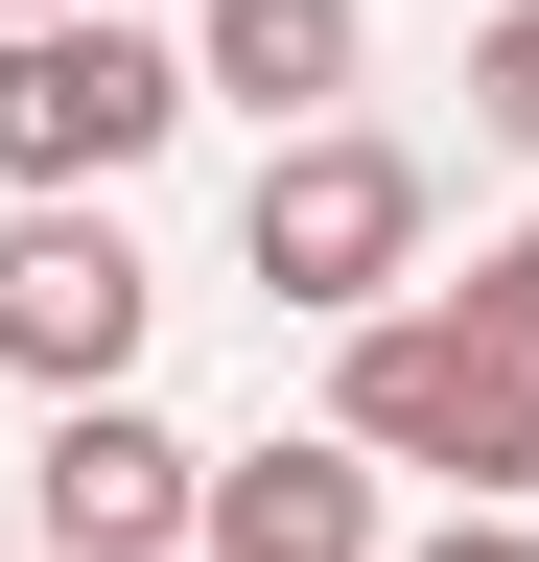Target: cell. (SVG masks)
<instances>
[{"label": "cell", "mask_w": 539, "mask_h": 562, "mask_svg": "<svg viewBox=\"0 0 539 562\" xmlns=\"http://www.w3.org/2000/svg\"><path fill=\"white\" fill-rule=\"evenodd\" d=\"M0 24H47V0H0Z\"/></svg>", "instance_id": "obj_11"}, {"label": "cell", "mask_w": 539, "mask_h": 562, "mask_svg": "<svg viewBox=\"0 0 539 562\" xmlns=\"http://www.w3.org/2000/svg\"><path fill=\"white\" fill-rule=\"evenodd\" d=\"M352 70H375V0H188V94H235L282 140L352 94Z\"/></svg>", "instance_id": "obj_7"}, {"label": "cell", "mask_w": 539, "mask_h": 562, "mask_svg": "<svg viewBox=\"0 0 539 562\" xmlns=\"http://www.w3.org/2000/svg\"><path fill=\"white\" fill-rule=\"evenodd\" d=\"M188 117H212V94H188V24H117V0L0 24V188H24V211H71V188L117 211Z\"/></svg>", "instance_id": "obj_2"}, {"label": "cell", "mask_w": 539, "mask_h": 562, "mask_svg": "<svg viewBox=\"0 0 539 562\" xmlns=\"http://www.w3.org/2000/svg\"><path fill=\"white\" fill-rule=\"evenodd\" d=\"M235 258H258V305H305V328H352L423 281V165H398L375 117H305V140H258V188H235Z\"/></svg>", "instance_id": "obj_3"}, {"label": "cell", "mask_w": 539, "mask_h": 562, "mask_svg": "<svg viewBox=\"0 0 539 562\" xmlns=\"http://www.w3.org/2000/svg\"><path fill=\"white\" fill-rule=\"evenodd\" d=\"M188 562H375V469L328 446H212V516H188Z\"/></svg>", "instance_id": "obj_6"}, {"label": "cell", "mask_w": 539, "mask_h": 562, "mask_svg": "<svg viewBox=\"0 0 539 562\" xmlns=\"http://www.w3.org/2000/svg\"><path fill=\"white\" fill-rule=\"evenodd\" d=\"M188 516H212V446L142 398H47L24 446V562H188Z\"/></svg>", "instance_id": "obj_4"}, {"label": "cell", "mask_w": 539, "mask_h": 562, "mask_svg": "<svg viewBox=\"0 0 539 562\" xmlns=\"http://www.w3.org/2000/svg\"><path fill=\"white\" fill-rule=\"evenodd\" d=\"M328 446L352 469H446V516H516L539 492V351L493 305H446V281H398V305L328 328Z\"/></svg>", "instance_id": "obj_1"}, {"label": "cell", "mask_w": 539, "mask_h": 562, "mask_svg": "<svg viewBox=\"0 0 539 562\" xmlns=\"http://www.w3.org/2000/svg\"><path fill=\"white\" fill-rule=\"evenodd\" d=\"M398 562H539V516H446V539H398Z\"/></svg>", "instance_id": "obj_10"}, {"label": "cell", "mask_w": 539, "mask_h": 562, "mask_svg": "<svg viewBox=\"0 0 539 562\" xmlns=\"http://www.w3.org/2000/svg\"><path fill=\"white\" fill-rule=\"evenodd\" d=\"M446 305H493V328L539 351V211H516V235H493V258H469V281H446Z\"/></svg>", "instance_id": "obj_9"}, {"label": "cell", "mask_w": 539, "mask_h": 562, "mask_svg": "<svg viewBox=\"0 0 539 562\" xmlns=\"http://www.w3.org/2000/svg\"><path fill=\"white\" fill-rule=\"evenodd\" d=\"M142 305H165V281H142V235H117L94 188L71 211H0V375H24V398H117V375H142Z\"/></svg>", "instance_id": "obj_5"}, {"label": "cell", "mask_w": 539, "mask_h": 562, "mask_svg": "<svg viewBox=\"0 0 539 562\" xmlns=\"http://www.w3.org/2000/svg\"><path fill=\"white\" fill-rule=\"evenodd\" d=\"M469 117L539 165V0H493V24H469Z\"/></svg>", "instance_id": "obj_8"}]
</instances>
